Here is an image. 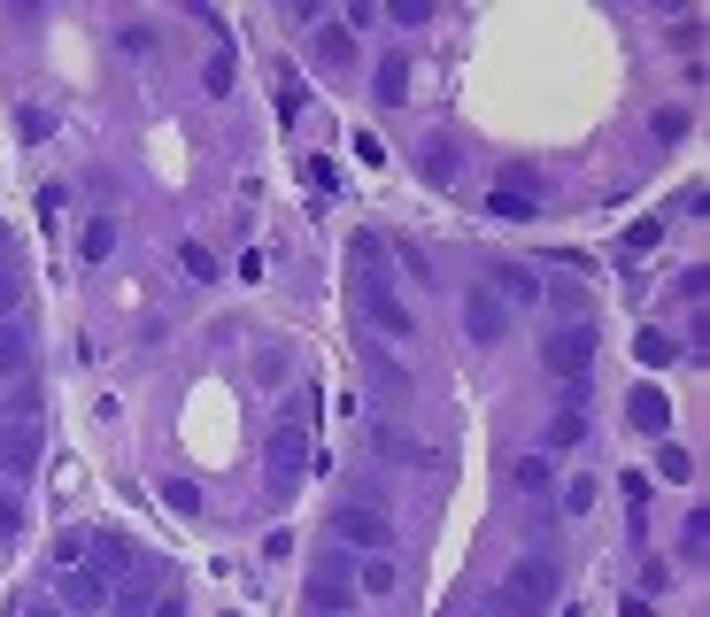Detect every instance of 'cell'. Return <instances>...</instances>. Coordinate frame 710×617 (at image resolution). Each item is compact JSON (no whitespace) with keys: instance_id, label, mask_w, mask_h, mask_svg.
<instances>
[{"instance_id":"cell-1","label":"cell","mask_w":710,"mask_h":617,"mask_svg":"<svg viewBox=\"0 0 710 617\" xmlns=\"http://www.w3.org/2000/svg\"><path fill=\"white\" fill-rule=\"evenodd\" d=\"M310 425H317V402H310V394L271 425V456H263L271 502H294V494H302V478H310Z\"/></svg>"},{"instance_id":"cell-2","label":"cell","mask_w":710,"mask_h":617,"mask_svg":"<svg viewBox=\"0 0 710 617\" xmlns=\"http://www.w3.org/2000/svg\"><path fill=\"white\" fill-rule=\"evenodd\" d=\"M556 587H564L556 556H518V564L503 572V587H495V610H487V617H548Z\"/></svg>"},{"instance_id":"cell-3","label":"cell","mask_w":710,"mask_h":617,"mask_svg":"<svg viewBox=\"0 0 710 617\" xmlns=\"http://www.w3.org/2000/svg\"><path fill=\"white\" fill-rule=\"evenodd\" d=\"M587 363H595V332H587V324H556V332L540 340V371H548V378L587 386Z\"/></svg>"},{"instance_id":"cell-4","label":"cell","mask_w":710,"mask_h":617,"mask_svg":"<svg viewBox=\"0 0 710 617\" xmlns=\"http://www.w3.org/2000/svg\"><path fill=\"white\" fill-rule=\"evenodd\" d=\"M355 263H363V316H371V332H394V340H409V308H402L386 286H378V240H355Z\"/></svg>"},{"instance_id":"cell-5","label":"cell","mask_w":710,"mask_h":617,"mask_svg":"<svg viewBox=\"0 0 710 617\" xmlns=\"http://www.w3.org/2000/svg\"><path fill=\"white\" fill-rule=\"evenodd\" d=\"M348 603H355V564L348 556H325V564L310 572V610L317 617H348Z\"/></svg>"},{"instance_id":"cell-6","label":"cell","mask_w":710,"mask_h":617,"mask_svg":"<svg viewBox=\"0 0 710 617\" xmlns=\"http://www.w3.org/2000/svg\"><path fill=\"white\" fill-rule=\"evenodd\" d=\"M333 540H341V548H371V556H386V548H394V525H386L378 509L348 502V509H333Z\"/></svg>"},{"instance_id":"cell-7","label":"cell","mask_w":710,"mask_h":617,"mask_svg":"<svg viewBox=\"0 0 710 617\" xmlns=\"http://www.w3.org/2000/svg\"><path fill=\"white\" fill-rule=\"evenodd\" d=\"M0 471L8 478H31L39 471V425L31 417H0Z\"/></svg>"},{"instance_id":"cell-8","label":"cell","mask_w":710,"mask_h":617,"mask_svg":"<svg viewBox=\"0 0 710 617\" xmlns=\"http://www.w3.org/2000/svg\"><path fill=\"white\" fill-rule=\"evenodd\" d=\"M464 332H471L479 347H495V340L510 332V308L495 302V286H471V294H464Z\"/></svg>"},{"instance_id":"cell-9","label":"cell","mask_w":710,"mask_h":617,"mask_svg":"<svg viewBox=\"0 0 710 617\" xmlns=\"http://www.w3.org/2000/svg\"><path fill=\"white\" fill-rule=\"evenodd\" d=\"M62 610L101 617V610H109V579H101L93 564H62Z\"/></svg>"},{"instance_id":"cell-10","label":"cell","mask_w":710,"mask_h":617,"mask_svg":"<svg viewBox=\"0 0 710 617\" xmlns=\"http://www.w3.org/2000/svg\"><path fill=\"white\" fill-rule=\"evenodd\" d=\"M487 286H495V302H503V308H510V302L540 308V279H532L526 263H495V279H487Z\"/></svg>"},{"instance_id":"cell-11","label":"cell","mask_w":710,"mask_h":617,"mask_svg":"<svg viewBox=\"0 0 710 617\" xmlns=\"http://www.w3.org/2000/svg\"><path fill=\"white\" fill-rule=\"evenodd\" d=\"M626 417H633V433H665V425H672L665 386H633V394H626Z\"/></svg>"},{"instance_id":"cell-12","label":"cell","mask_w":710,"mask_h":617,"mask_svg":"<svg viewBox=\"0 0 710 617\" xmlns=\"http://www.w3.org/2000/svg\"><path fill=\"white\" fill-rule=\"evenodd\" d=\"M371 93H378V109H402V101H409V62H402V54H386V62H378V78H371Z\"/></svg>"},{"instance_id":"cell-13","label":"cell","mask_w":710,"mask_h":617,"mask_svg":"<svg viewBox=\"0 0 710 617\" xmlns=\"http://www.w3.org/2000/svg\"><path fill=\"white\" fill-rule=\"evenodd\" d=\"M93 556H101V564H93L101 579H116V572H140V556H132V540H124V533H93Z\"/></svg>"},{"instance_id":"cell-14","label":"cell","mask_w":710,"mask_h":617,"mask_svg":"<svg viewBox=\"0 0 710 617\" xmlns=\"http://www.w3.org/2000/svg\"><path fill=\"white\" fill-rule=\"evenodd\" d=\"M31 363V332H23V316H0V378H16Z\"/></svg>"},{"instance_id":"cell-15","label":"cell","mask_w":710,"mask_h":617,"mask_svg":"<svg viewBox=\"0 0 710 617\" xmlns=\"http://www.w3.org/2000/svg\"><path fill=\"white\" fill-rule=\"evenodd\" d=\"M317 62H325V70H348L355 62V31L348 23H317Z\"/></svg>"},{"instance_id":"cell-16","label":"cell","mask_w":710,"mask_h":617,"mask_svg":"<svg viewBox=\"0 0 710 617\" xmlns=\"http://www.w3.org/2000/svg\"><path fill=\"white\" fill-rule=\"evenodd\" d=\"M532 209H540V193H532V185H510V178L487 193V216H518V224H526Z\"/></svg>"},{"instance_id":"cell-17","label":"cell","mask_w":710,"mask_h":617,"mask_svg":"<svg viewBox=\"0 0 710 617\" xmlns=\"http://www.w3.org/2000/svg\"><path fill=\"white\" fill-rule=\"evenodd\" d=\"M657 240H665V224H657V216H641V224L618 240V255H626V263H641V255H657Z\"/></svg>"},{"instance_id":"cell-18","label":"cell","mask_w":710,"mask_h":617,"mask_svg":"<svg viewBox=\"0 0 710 617\" xmlns=\"http://www.w3.org/2000/svg\"><path fill=\"white\" fill-rule=\"evenodd\" d=\"M633 355H641V363H649V371H665V363H672V355H680V340H672V332H657V324H649V332H641V340H633Z\"/></svg>"},{"instance_id":"cell-19","label":"cell","mask_w":710,"mask_h":617,"mask_svg":"<svg viewBox=\"0 0 710 617\" xmlns=\"http://www.w3.org/2000/svg\"><path fill=\"white\" fill-rule=\"evenodd\" d=\"M540 441H548V448H579V441H587V417H579V409H556Z\"/></svg>"},{"instance_id":"cell-20","label":"cell","mask_w":710,"mask_h":617,"mask_svg":"<svg viewBox=\"0 0 710 617\" xmlns=\"http://www.w3.org/2000/svg\"><path fill=\"white\" fill-rule=\"evenodd\" d=\"M78 247H85V263H109V255H116V224H109V216H93Z\"/></svg>"},{"instance_id":"cell-21","label":"cell","mask_w":710,"mask_h":617,"mask_svg":"<svg viewBox=\"0 0 710 617\" xmlns=\"http://www.w3.org/2000/svg\"><path fill=\"white\" fill-rule=\"evenodd\" d=\"M425 178H433V185L456 178V148H448V140H425Z\"/></svg>"},{"instance_id":"cell-22","label":"cell","mask_w":710,"mask_h":617,"mask_svg":"<svg viewBox=\"0 0 710 617\" xmlns=\"http://www.w3.org/2000/svg\"><path fill=\"white\" fill-rule=\"evenodd\" d=\"M163 502H171L178 517H201V486L193 478H163Z\"/></svg>"},{"instance_id":"cell-23","label":"cell","mask_w":710,"mask_h":617,"mask_svg":"<svg viewBox=\"0 0 710 617\" xmlns=\"http://www.w3.org/2000/svg\"><path fill=\"white\" fill-rule=\"evenodd\" d=\"M657 471H665V478H672V486H688V478H696V456H688V448H672V441H665V448H657Z\"/></svg>"},{"instance_id":"cell-24","label":"cell","mask_w":710,"mask_h":617,"mask_svg":"<svg viewBox=\"0 0 710 617\" xmlns=\"http://www.w3.org/2000/svg\"><path fill=\"white\" fill-rule=\"evenodd\" d=\"M355 587H363V595H394V564H386V556H371V564L355 572Z\"/></svg>"},{"instance_id":"cell-25","label":"cell","mask_w":710,"mask_h":617,"mask_svg":"<svg viewBox=\"0 0 710 617\" xmlns=\"http://www.w3.org/2000/svg\"><path fill=\"white\" fill-rule=\"evenodd\" d=\"M587 509H595V478H587V471H579V478H571V486H564V517H587Z\"/></svg>"},{"instance_id":"cell-26","label":"cell","mask_w":710,"mask_h":617,"mask_svg":"<svg viewBox=\"0 0 710 617\" xmlns=\"http://www.w3.org/2000/svg\"><path fill=\"white\" fill-rule=\"evenodd\" d=\"M23 308V279H16V263L0 255V316H16Z\"/></svg>"},{"instance_id":"cell-27","label":"cell","mask_w":710,"mask_h":617,"mask_svg":"<svg viewBox=\"0 0 710 617\" xmlns=\"http://www.w3.org/2000/svg\"><path fill=\"white\" fill-rule=\"evenodd\" d=\"M680 548H688V556H710V509H696V517H688V533H680Z\"/></svg>"},{"instance_id":"cell-28","label":"cell","mask_w":710,"mask_h":617,"mask_svg":"<svg viewBox=\"0 0 710 617\" xmlns=\"http://www.w3.org/2000/svg\"><path fill=\"white\" fill-rule=\"evenodd\" d=\"M302 109H310V85H302V78H286V85H278V117H286V124H294V117H302Z\"/></svg>"},{"instance_id":"cell-29","label":"cell","mask_w":710,"mask_h":617,"mask_svg":"<svg viewBox=\"0 0 710 617\" xmlns=\"http://www.w3.org/2000/svg\"><path fill=\"white\" fill-rule=\"evenodd\" d=\"M302 178H310V185H317V193H341V170H333V162H325V154H310V162H302Z\"/></svg>"},{"instance_id":"cell-30","label":"cell","mask_w":710,"mask_h":617,"mask_svg":"<svg viewBox=\"0 0 710 617\" xmlns=\"http://www.w3.org/2000/svg\"><path fill=\"white\" fill-rule=\"evenodd\" d=\"M510 478H518L526 494H540V486H548V456H518V471H510Z\"/></svg>"},{"instance_id":"cell-31","label":"cell","mask_w":710,"mask_h":617,"mask_svg":"<svg viewBox=\"0 0 710 617\" xmlns=\"http://www.w3.org/2000/svg\"><path fill=\"white\" fill-rule=\"evenodd\" d=\"M116 39H124V54H155V31H148V23H124Z\"/></svg>"},{"instance_id":"cell-32","label":"cell","mask_w":710,"mask_h":617,"mask_svg":"<svg viewBox=\"0 0 710 617\" xmlns=\"http://www.w3.org/2000/svg\"><path fill=\"white\" fill-rule=\"evenodd\" d=\"M201 85H209V93H224V85H232V54H209V70H201Z\"/></svg>"},{"instance_id":"cell-33","label":"cell","mask_w":710,"mask_h":617,"mask_svg":"<svg viewBox=\"0 0 710 617\" xmlns=\"http://www.w3.org/2000/svg\"><path fill=\"white\" fill-rule=\"evenodd\" d=\"M657 140H688V109H657Z\"/></svg>"},{"instance_id":"cell-34","label":"cell","mask_w":710,"mask_h":617,"mask_svg":"<svg viewBox=\"0 0 710 617\" xmlns=\"http://www.w3.org/2000/svg\"><path fill=\"white\" fill-rule=\"evenodd\" d=\"M16 132H23V140H47V132H54V117H47V109H23V117H16Z\"/></svg>"},{"instance_id":"cell-35","label":"cell","mask_w":710,"mask_h":617,"mask_svg":"<svg viewBox=\"0 0 710 617\" xmlns=\"http://www.w3.org/2000/svg\"><path fill=\"white\" fill-rule=\"evenodd\" d=\"M148 617H185V595H178V587H171V595H163V603H155V610H148Z\"/></svg>"},{"instance_id":"cell-36","label":"cell","mask_w":710,"mask_h":617,"mask_svg":"<svg viewBox=\"0 0 710 617\" xmlns=\"http://www.w3.org/2000/svg\"><path fill=\"white\" fill-rule=\"evenodd\" d=\"M16 617H70V610H62V603H23Z\"/></svg>"},{"instance_id":"cell-37","label":"cell","mask_w":710,"mask_h":617,"mask_svg":"<svg viewBox=\"0 0 710 617\" xmlns=\"http://www.w3.org/2000/svg\"><path fill=\"white\" fill-rule=\"evenodd\" d=\"M16 525H23V517H16V502L0 494V533H16Z\"/></svg>"},{"instance_id":"cell-38","label":"cell","mask_w":710,"mask_h":617,"mask_svg":"<svg viewBox=\"0 0 710 617\" xmlns=\"http://www.w3.org/2000/svg\"><path fill=\"white\" fill-rule=\"evenodd\" d=\"M618 617H657V610H649V603H641V595H626V610H618Z\"/></svg>"}]
</instances>
